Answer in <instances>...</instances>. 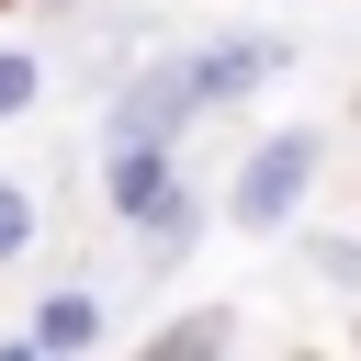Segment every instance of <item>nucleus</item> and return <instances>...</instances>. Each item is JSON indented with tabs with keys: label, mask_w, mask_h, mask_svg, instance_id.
Listing matches in <instances>:
<instances>
[{
	"label": "nucleus",
	"mask_w": 361,
	"mask_h": 361,
	"mask_svg": "<svg viewBox=\"0 0 361 361\" xmlns=\"http://www.w3.org/2000/svg\"><path fill=\"white\" fill-rule=\"evenodd\" d=\"M305 180H316V135L293 124V135H271V147L237 169V203H226V214H237V226H282V214L305 203Z\"/></svg>",
	"instance_id": "obj_1"
},
{
	"label": "nucleus",
	"mask_w": 361,
	"mask_h": 361,
	"mask_svg": "<svg viewBox=\"0 0 361 361\" xmlns=\"http://www.w3.org/2000/svg\"><path fill=\"white\" fill-rule=\"evenodd\" d=\"M180 113H203V102H192V79H180V56H169V68L124 79V102H113V147H169Z\"/></svg>",
	"instance_id": "obj_2"
},
{
	"label": "nucleus",
	"mask_w": 361,
	"mask_h": 361,
	"mask_svg": "<svg viewBox=\"0 0 361 361\" xmlns=\"http://www.w3.org/2000/svg\"><path fill=\"white\" fill-rule=\"evenodd\" d=\"M305 271H327L338 293H361V237H316V248H305Z\"/></svg>",
	"instance_id": "obj_6"
},
{
	"label": "nucleus",
	"mask_w": 361,
	"mask_h": 361,
	"mask_svg": "<svg viewBox=\"0 0 361 361\" xmlns=\"http://www.w3.org/2000/svg\"><path fill=\"white\" fill-rule=\"evenodd\" d=\"M90 338H102V305H90V293H45V305H34V350H45V361H68V350H90Z\"/></svg>",
	"instance_id": "obj_4"
},
{
	"label": "nucleus",
	"mask_w": 361,
	"mask_h": 361,
	"mask_svg": "<svg viewBox=\"0 0 361 361\" xmlns=\"http://www.w3.org/2000/svg\"><path fill=\"white\" fill-rule=\"evenodd\" d=\"M282 45H259V34H237V45H203V56H180V79H192V102H237L259 68H271Z\"/></svg>",
	"instance_id": "obj_3"
},
{
	"label": "nucleus",
	"mask_w": 361,
	"mask_h": 361,
	"mask_svg": "<svg viewBox=\"0 0 361 361\" xmlns=\"http://www.w3.org/2000/svg\"><path fill=\"white\" fill-rule=\"evenodd\" d=\"M135 361H226V316H180V327H158Z\"/></svg>",
	"instance_id": "obj_5"
},
{
	"label": "nucleus",
	"mask_w": 361,
	"mask_h": 361,
	"mask_svg": "<svg viewBox=\"0 0 361 361\" xmlns=\"http://www.w3.org/2000/svg\"><path fill=\"white\" fill-rule=\"evenodd\" d=\"M23 102H34V56H11V45H0V124H11Z\"/></svg>",
	"instance_id": "obj_8"
},
{
	"label": "nucleus",
	"mask_w": 361,
	"mask_h": 361,
	"mask_svg": "<svg viewBox=\"0 0 361 361\" xmlns=\"http://www.w3.org/2000/svg\"><path fill=\"white\" fill-rule=\"evenodd\" d=\"M0 361H45V350H34V338H0Z\"/></svg>",
	"instance_id": "obj_9"
},
{
	"label": "nucleus",
	"mask_w": 361,
	"mask_h": 361,
	"mask_svg": "<svg viewBox=\"0 0 361 361\" xmlns=\"http://www.w3.org/2000/svg\"><path fill=\"white\" fill-rule=\"evenodd\" d=\"M23 237H34V192L0 180V259H23Z\"/></svg>",
	"instance_id": "obj_7"
}]
</instances>
